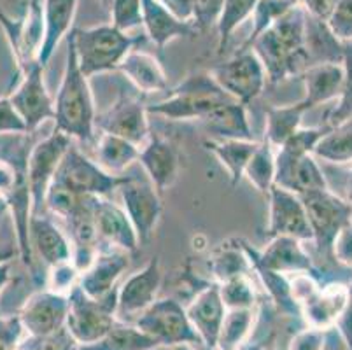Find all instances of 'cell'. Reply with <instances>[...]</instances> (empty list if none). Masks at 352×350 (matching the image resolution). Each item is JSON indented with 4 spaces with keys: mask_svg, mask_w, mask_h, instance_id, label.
Segmentation results:
<instances>
[{
    "mask_svg": "<svg viewBox=\"0 0 352 350\" xmlns=\"http://www.w3.org/2000/svg\"><path fill=\"white\" fill-rule=\"evenodd\" d=\"M70 146H72V140L67 135L54 130L53 133L47 135L46 139L35 144L28 151L27 181L32 198V216L41 214L47 189H50L54 175L58 172L60 163H62L63 156L70 149Z\"/></svg>",
    "mask_w": 352,
    "mask_h": 350,
    "instance_id": "9c48e42d",
    "label": "cell"
},
{
    "mask_svg": "<svg viewBox=\"0 0 352 350\" xmlns=\"http://www.w3.org/2000/svg\"><path fill=\"white\" fill-rule=\"evenodd\" d=\"M225 0H195V11H193V27L197 32H206L216 27L217 21L223 12Z\"/></svg>",
    "mask_w": 352,
    "mask_h": 350,
    "instance_id": "bcb514c9",
    "label": "cell"
},
{
    "mask_svg": "<svg viewBox=\"0 0 352 350\" xmlns=\"http://www.w3.org/2000/svg\"><path fill=\"white\" fill-rule=\"evenodd\" d=\"M91 198L95 197H81V195L70 191L69 188H65V186L60 184V182L53 181L46 193L44 205L50 208V212L53 216H58L67 221L72 216H76L79 210H82V208L89 204Z\"/></svg>",
    "mask_w": 352,
    "mask_h": 350,
    "instance_id": "f35d334b",
    "label": "cell"
},
{
    "mask_svg": "<svg viewBox=\"0 0 352 350\" xmlns=\"http://www.w3.org/2000/svg\"><path fill=\"white\" fill-rule=\"evenodd\" d=\"M232 96L219 88L210 72L190 74L179 86L172 89L170 96L158 104L147 105L149 114L170 121H198L200 123L210 111L232 102Z\"/></svg>",
    "mask_w": 352,
    "mask_h": 350,
    "instance_id": "277c9868",
    "label": "cell"
},
{
    "mask_svg": "<svg viewBox=\"0 0 352 350\" xmlns=\"http://www.w3.org/2000/svg\"><path fill=\"white\" fill-rule=\"evenodd\" d=\"M18 252V243L11 237H0V265L11 263Z\"/></svg>",
    "mask_w": 352,
    "mask_h": 350,
    "instance_id": "11a10c76",
    "label": "cell"
},
{
    "mask_svg": "<svg viewBox=\"0 0 352 350\" xmlns=\"http://www.w3.org/2000/svg\"><path fill=\"white\" fill-rule=\"evenodd\" d=\"M94 219L97 226L98 240L107 243L113 249H120L132 254L140 247L139 237L132 221L121 204H114L107 197H98L94 200Z\"/></svg>",
    "mask_w": 352,
    "mask_h": 350,
    "instance_id": "ffe728a7",
    "label": "cell"
},
{
    "mask_svg": "<svg viewBox=\"0 0 352 350\" xmlns=\"http://www.w3.org/2000/svg\"><path fill=\"white\" fill-rule=\"evenodd\" d=\"M118 191L121 197V207L126 212L128 219L132 221L140 245L149 242L162 219L163 205L160 191L149 179L140 181L135 177H123Z\"/></svg>",
    "mask_w": 352,
    "mask_h": 350,
    "instance_id": "7c38bea8",
    "label": "cell"
},
{
    "mask_svg": "<svg viewBox=\"0 0 352 350\" xmlns=\"http://www.w3.org/2000/svg\"><path fill=\"white\" fill-rule=\"evenodd\" d=\"M209 72L226 95L244 105L256 100L268 83L263 63L252 50H239Z\"/></svg>",
    "mask_w": 352,
    "mask_h": 350,
    "instance_id": "ba28073f",
    "label": "cell"
},
{
    "mask_svg": "<svg viewBox=\"0 0 352 350\" xmlns=\"http://www.w3.org/2000/svg\"><path fill=\"white\" fill-rule=\"evenodd\" d=\"M118 72L123 74L142 93H160L168 89V77L158 58L144 51H130L121 62Z\"/></svg>",
    "mask_w": 352,
    "mask_h": 350,
    "instance_id": "4316f807",
    "label": "cell"
},
{
    "mask_svg": "<svg viewBox=\"0 0 352 350\" xmlns=\"http://www.w3.org/2000/svg\"><path fill=\"white\" fill-rule=\"evenodd\" d=\"M256 4H258V0H225L223 12H221V18L216 25L217 54L225 53L233 32L251 18Z\"/></svg>",
    "mask_w": 352,
    "mask_h": 350,
    "instance_id": "74e56055",
    "label": "cell"
},
{
    "mask_svg": "<svg viewBox=\"0 0 352 350\" xmlns=\"http://www.w3.org/2000/svg\"><path fill=\"white\" fill-rule=\"evenodd\" d=\"M163 284L160 258H151L132 274L116 291V317L121 322H135L137 317L158 300Z\"/></svg>",
    "mask_w": 352,
    "mask_h": 350,
    "instance_id": "4fadbf2b",
    "label": "cell"
},
{
    "mask_svg": "<svg viewBox=\"0 0 352 350\" xmlns=\"http://www.w3.org/2000/svg\"><path fill=\"white\" fill-rule=\"evenodd\" d=\"M217 287H219L221 300L225 303L226 310H233V308H254L256 289L249 275H239V277L219 282Z\"/></svg>",
    "mask_w": 352,
    "mask_h": 350,
    "instance_id": "ab89813d",
    "label": "cell"
},
{
    "mask_svg": "<svg viewBox=\"0 0 352 350\" xmlns=\"http://www.w3.org/2000/svg\"><path fill=\"white\" fill-rule=\"evenodd\" d=\"M331 256L338 265L352 268V221L342 228L335 242H333Z\"/></svg>",
    "mask_w": 352,
    "mask_h": 350,
    "instance_id": "f907efd6",
    "label": "cell"
},
{
    "mask_svg": "<svg viewBox=\"0 0 352 350\" xmlns=\"http://www.w3.org/2000/svg\"><path fill=\"white\" fill-rule=\"evenodd\" d=\"M54 130L70 140L89 142L97 130V109L89 79L81 72L70 35L67 37V56L62 83L54 96Z\"/></svg>",
    "mask_w": 352,
    "mask_h": 350,
    "instance_id": "7a4b0ae2",
    "label": "cell"
},
{
    "mask_svg": "<svg viewBox=\"0 0 352 350\" xmlns=\"http://www.w3.org/2000/svg\"><path fill=\"white\" fill-rule=\"evenodd\" d=\"M30 245L44 265H60L72 259L74 245L70 237L44 214H34L30 219Z\"/></svg>",
    "mask_w": 352,
    "mask_h": 350,
    "instance_id": "7402d4cb",
    "label": "cell"
},
{
    "mask_svg": "<svg viewBox=\"0 0 352 350\" xmlns=\"http://www.w3.org/2000/svg\"><path fill=\"white\" fill-rule=\"evenodd\" d=\"M100 2H102V4H111V0H100Z\"/></svg>",
    "mask_w": 352,
    "mask_h": 350,
    "instance_id": "6125c7cd",
    "label": "cell"
},
{
    "mask_svg": "<svg viewBox=\"0 0 352 350\" xmlns=\"http://www.w3.org/2000/svg\"><path fill=\"white\" fill-rule=\"evenodd\" d=\"M79 277H81V272H79L78 266L74 265L72 259L60 263V265L50 266L46 289L69 296L70 291L79 284Z\"/></svg>",
    "mask_w": 352,
    "mask_h": 350,
    "instance_id": "7bdbcfd3",
    "label": "cell"
},
{
    "mask_svg": "<svg viewBox=\"0 0 352 350\" xmlns=\"http://www.w3.org/2000/svg\"><path fill=\"white\" fill-rule=\"evenodd\" d=\"M251 50L258 54L272 85L300 76L309 67L305 51V11L294 8L259 35Z\"/></svg>",
    "mask_w": 352,
    "mask_h": 350,
    "instance_id": "6da1fadb",
    "label": "cell"
},
{
    "mask_svg": "<svg viewBox=\"0 0 352 350\" xmlns=\"http://www.w3.org/2000/svg\"><path fill=\"white\" fill-rule=\"evenodd\" d=\"M20 83L11 91L12 105L25 121L27 133L35 131L44 121L54 120V96L44 81V69L39 63L20 70Z\"/></svg>",
    "mask_w": 352,
    "mask_h": 350,
    "instance_id": "8fae6325",
    "label": "cell"
},
{
    "mask_svg": "<svg viewBox=\"0 0 352 350\" xmlns=\"http://www.w3.org/2000/svg\"><path fill=\"white\" fill-rule=\"evenodd\" d=\"M335 2L337 0H300V6H302L303 11L309 16L326 21Z\"/></svg>",
    "mask_w": 352,
    "mask_h": 350,
    "instance_id": "db71d44e",
    "label": "cell"
},
{
    "mask_svg": "<svg viewBox=\"0 0 352 350\" xmlns=\"http://www.w3.org/2000/svg\"><path fill=\"white\" fill-rule=\"evenodd\" d=\"M130 266V254L120 249L97 250L95 258L81 272L79 287L94 300H104L118 291V281Z\"/></svg>",
    "mask_w": 352,
    "mask_h": 350,
    "instance_id": "ac0fdd59",
    "label": "cell"
},
{
    "mask_svg": "<svg viewBox=\"0 0 352 350\" xmlns=\"http://www.w3.org/2000/svg\"><path fill=\"white\" fill-rule=\"evenodd\" d=\"M326 331L307 326L291 338L287 350H324Z\"/></svg>",
    "mask_w": 352,
    "mask_h": 350,
    "instance_id": "681fc988",
    "label": "cell"
},
{
    "mask_svg": "<svg viewBox=\"0 0 352 350\" xmlns=\"http://www.w3.org/2000/svg\"><path fill=\"white\" fill-rule=\"evenodd\" d=\"M335 327H337L342 340H344L345 345H347V350H352V282L349 284L347 303H345L340 317H338L337 322H335Z\"/></svg>",
    "mask_w": 352,
    "mask_h": 350,
    "instance_id": "816d5d0a",
    "label": "cell"
},
{
    "mask_svg": "<svg viewBox=\"0 0 352 350\" xmlns=\"http://www.w3.org/2000/svg\"><path fill=\"white\" fill-rule=\"evenodd\" d=\"M142 27L147 39L160 50L175 39L193 37L198 34L193 23L175 18L158 0H142Z\"/></svg>",
    "mask_w": 352,
    "mask_h": 350,
    "instance_id": "d4e9b609",
    "label": "cell"
},
{
    "mask_svg": "<svg viewBox=\"0 0 352 350\" xmlns=\"http://www.w3.org/2000/svg\"><path fill=\"white\" fill-rule=\"evenodd\" d=\"M158 2L181 21H188V23L193 21L195 0H158Z\"/></svg>",
    "mask_w": 352,
    "mask_h": 350,
    "instance_id": "f5cc1de1",
    "label": "cell"
},
{
    "mask_svg": "<svg viewBox=\"0 0 352 350\" xmlns=\"http://www.w3.org/2000/svg\"><path fill=\"white\" fill-rule=\"evenodd\" d=\"M79 0H43L44 35L39 51V65L46 69L54 51L72 32Z\"/></svg>",
    "mask_w": 352,
    "mask_h": 350,
    "instance_id": "cb8c5ba5",
    "label": "cell"
},
{
    "mask_svg": "<svg viewBox=\"0 0 352 350\" xmlns=\"http://www.w3.org/2000/svg\"><path fill=\"white\" fill-rule=\"evenodd\" d=\"M0 135H28L25 121L9 96H0Z\"/></svg>",
    "mask_w": 352,
    "mask_h": 350,
    "instance_id": "c3c4849f",
    "label": "cell"
},
{
    "mask_svg": "<svg viewBox=\"0 0 352 350\" xmlns=\"http://www.w3.org/2000/svg\"><path fill=\"white\" fill-rule=\"evenodd\" d=\"M345 193H344V198L352 205V168L349 170L347 173V179H345V186H344Z\"/></svg>",
    "mask_w": 352,
    "mask_h": 350,
    "instance_id": "6f0895ef",
    "label": "cell"
},
{
    "mask_svg": "<svg viewBox=\"0 0 352 350\" xmlns=\"http://www.w3.org/2000/svg\"><path fill=\"white\" fill-rule=\"evenodd\" d=\"M249 350H268V349H265V347H261V345H254V347H251Z\"/></svg>",
    "mask_w": 352,
    "mask_h": 350,
    "instance_id": "94428289",
    "label": "cell"
},
{
    "mask_svg": "<svg viewBox=\"0 0 352 350\" xmlns=\"http://www.w3.org/2000/svg\"><path fill=\"white\" fill-rule=\"evenodd\" d=\"M78 343L74 342L72 336L62 329L56 335L51 336H25L16 350H76Z\"/></svg>",
    "mask_w": 352,
    "mask_h": 350,
    "instance_id": "f6af8a7d",
    "label": "cell"
},
{
    "mask_svg": "<svg viewBox=\"0 0 352 350\" xmlns=\"http://www.w3.org/2000/svg\"><path fill=\"white\" fill-rule=\"evenodd\" d=\"M326 25L342 44L352 43V0H337Z\"/></svg>",
    "mask_w": 352,
    "mask_h": 350,
    "instance_id": "ee69618b",
    "label": "cell"
},
{
    "mask_svg": "<svg viewBox=\"0 0 352 350\" xmlns=\"http://www.w3.org/2000/svg\"><path fill=\"white\" fill-rule=\"evenodd\" d=\"M305 116L302 105L296 104L289 105H275L267 111V121H265V140L272 146H283L291 135L302 128V120Z\"/></svg>",
    "mask_w": 352,
    "mask_h": 350,
    "instance_id": "d6a6232c",
    "label": "cell"
},
{
    "mask_svg": "<svg viewBox=\"0 0 352 350\" xmlns=\"http://www.w3.org/2000/svg\"><path fill=\"white\" fill-rule=\"evenodd\" d=\"M303 243L305 242L293 237H270L268 243L261 250L249 247L256 261L275 274L286 275V277L309 274L319 281L318 268Z\"/></svg>",
    "mask_w": 352,
    "mask_h": 350,
    "instance_id": "2e32d148",
    "label": "cell"
},
{
    "mask_svg": "<svg viewBox=\"0 0 352 350\" xmlns=\"http://www.w3.org/2000/svg\"><path fill=\"white\" fill-rule=\"evenodd\" d=\"M160 343L132 322L116 320L102 338L94 343L78 345L76 350H156Z\"/></svg>",
    "mask_w": 352,
    "mask_h": 350,
    "instance_id": "4dcf8cb0",
    "label": "cell"
},
{
    "mask_svg": "<svg viewBox=\"0 0 352 350\" xmlns=\"http://www.w3.org/2000/svg\"><path fill=\"white\" fill-rule=\"evenodd\" d=\"M210 272L217 281L216 284L239 277V275H249L252 268L244 243L239 242L235 247H221L210 259Z\"/></svg>",
    "mask_w": 352,
    "mask_h": 350,
    "instance_id": "8d00e7d4",
    "label": "cell"
},
{
    "mask_svg": "<svg viewBox=\"0 0 352 350\" xmlns=\"http://www.w3.org/2000/svg\"><path fill=\"white\" fill-rule=\"evenodd\" d=\"M139 163L151 184L162 193L170 189L177 181L181 170V153L170 139L151 133L149 139L140 146Z\"/></svg>",
    "mask_w": 352,
    "mask_h": 350,
    "instance_id": "d6986e66",
    "label": "cell"
},
{
    "mask_svg": "<svg viewBox=\"0 0 352 350\" xmlns=\"http://www.w3.org/2000/svg\"><path fill=\"white\" fill-rule=\"evenodd\" d=\"M174 350H195L193 349V345H177V347H174Z\"/></svg>",
    "mask_w": 352,
    "mask_h": 350,
    "instance_id": "91938a15",
    "label": "cell"
},
{
    "mask_svg": "<svg viewBox=\"0 0 352 350\" xmlns=\"http://www.w3.org/2000/svg\"><path fill=\"white\" fill-rule=\"evenodd\" d=\"M244 177L267 197L275 186V147L267 140H261L252 153L244 170Z\"/></svg>",
    "mask_w": 352,
    "mask_h": 350,
    "instance_id": "e575fe53",
    "label": "cell"
},
{
    "mask_svg": "<svg viewBox=\"0 0 352 350\" xmlns=\"http://www.w3.org/2000/svg\"><path fill=\"white\" fill-rule=\"evenodd\" d=\"M67 312H69V296L43 289L25 301L18 316L28 336L43 338L65 329Z\"/></svg>",
    "mask_w": 352,
    "mask_h": 350,
    "instance_id": "9a60e30c",
    "label": "cell"
},
{
    "mask_svg": "<svg viewBox=\"0 0 352 350\" xmlns=\"http://www.w3.org/2000/svg\"><path fill=\"white\" fill-rule=\"evenodd\" d=\"M137 327L160 343V347L201 345V340L188 319L186 307L175 298H162L135 319Z\"/></svg>",
    "mask_w": 352,
    "mask_h": 350,
    "instance_id": "52a82bcc",
    "label": "cell"
},
{
    "mask_svg": "<svg viewBox=\"0 0 352 350\" xmlns=\"http://www.w3.org/2000/svg\"><path fill=\"white\" fill-rule=\"evenodd\" d=\"M186 314L191 326L200 336L201 345L216 350L221 324L226 314V307L221 300L217 284H207L206 287H201L191 298L190 305L186 307Z\"/></svg>",
    "mask_w": 352,
    "mask_h": 350,
    "instance_id": "44dd1931",
    "label": "cell"
},
{
    "mask_svg": "<svg viewBox=\"0 0 352 350\" xmlns=\"http://www.w3.org/2000/svg\"><path fill=\"white\" fill-rule=\"evenodd\" d=\"M6 216H9V205L4 198L0 197V223H2V219H4Z\"/></svg>",
    "mask_w": 352,
    "mask_h": 350,
    "instance_id": "680465c9",
    "label": "cell"
},
{
    "mask_svg": "<svg viewBox=\"0 0 352 350\" xmlns=\"http://www.w3.org/2000/svg\"><path fill=\"white\" fill-rule=\"evenodd\" d=\"M309 217L312 243L324 259H333V242L342 228L352 221V205L344 197H338L331 189H319L302 195Z\"/></svg>",
    "mask_w": 352,
    "mask_h": 350,
    "instance_id": "5b68a950",
    "label": "cell"
},
{
    "mask_svg": "<svg viewBox=\"0 0 352 350\" xmlns=\"http://www.w3.org/2000/svg\"><path fill=\"white\" fill-rule=\"evenodd\" d=\"M53 181L60 182L81 197L98 198L109 197L111 193L116 191L123 177L111 175L97 162L82 154L78 147L70 146Z\"/></svg>",
    "mask_w": 352,
    "mask_h": 350,
    "instance_id": "30bf717a",
    "label": "cell"
},
{
    "mask_svg": "<svg viewBox=\"0 0 352 350\" xmlns=\"http://www.w3.org/2000/svg\"><path fill=\"white\" fill-rule=\"evenodd\" d=\"M78 65L86 77L116 72L121 62L135 46L132 35L118 30L111 23L76 28L70 32Z\"/></svg>",
    "mask_w": 352,
    "mask_h": 350,
    "instance_id": "3957f363",
    "label": "cell"
},
{
    "mask_svg": "<svg viewBox=\"0 0 352 350\" xmlns=\"http://www.w3.org/2000/svg\"><path fill=\"white\" fill-rule=\"evenodd\" d=\"M25 335L18 314H0V350H16Z\"/></svg>",
    "mask_w": 352,
    "mask_h": 350,
    "instance_id": "7dc6e473",
    "label": "cell"
},
{
    "mask_svg": "<svg viewBox=\"0 0 352 350\" xmlns=\"http://www.w3.org/2000/svg\"><path fill=\"white\" fill-rule=\"evenodd\" d=\"M300 0H258L254 11L251 14V34L245 39V43L242 44V50H251L252 43L259 35L263 34L265 30L277 23L280 18L293 11L294 8H298Z\"/></svg>",
    "mask_w": 352,
    "mask_h": 350,
    "instance_id": "d590c367",
    "label": "cell"
},
{
    "mask_svg": "<svg viewBox=\"0 0 352 350\" xmlns=\"http://www.w3.org/2000/svg\"><path fill=\"white\" fill-rule=\"evenodd\" d=\"M258 140L254 139H207L204 146L216 156L221 166L228 173L232 186L235 188L244 179V170L248 166V162L251 160L252 153L258 147Z\"/></svg>",
    "mask_w": 352,
    "mask_h": 350,
    "instance_id": "f1b7e54d",
    "label": "cell"
},
{
    "mask_svg": "<svg viewBox=\"0 0 352 350\" xmlns=\"http://www.w3.org/2000/svg\"><path fill=\"white\" fill-rule=\"evenodd\" d=\"M210 139H242L252 140V130L249 124L248 105L232 100L219 105L200 121Z\"/></svg>",
    "mask_w": 352,
    "mask_h": 350,
    "instance_id": "484cf974",
    "label": "cell"
},
{
    "mask_svg": "<svg viewBox=\"0 0 352 350\" xmlns=\"http://www.w3.org/2000/svg\"><path fill=\"white\" fill-rule=\"evenodd\" d=\"M149 112L147 105L133 96H120L111 107L97 114V127L102 133H113L130 142L142 146L149 135Z\"/></svg>",
    "mask_w": 352,
    "mask_h": 350,
    "instance_id": "e0dca14e",
    "label": "cell"
},
{
    "mask_svg": "<svg viewBox=\"0 0 352 350\" xmlns=\"http://www.w3.org/2000/svg\"><path fill=\"white\" fill-rule=\"evenodd\" d=\"M9 281H11V263H6V265H0V294L4 293Z\"/></svg>",
    "mask_w": 352,
    "mask_h": 350,
    "instance_id": "9f6ffc18",
    "label": "cell"
},
{
    "mask_svg": "<svg viewBox=\"0 0 352 350\" xmlns=\"http://www.w3.org/2000/svg\"><path fill=\"white\" fill-rule=\"evenodd\" d=\"M268 200V239L293 237L302 242H312L309 217L302 198L293 191L274 186L267 195Z\"/></svg>",
    "mask_w": 352,
    "mask_h": 350,
    "instance_id": "5bb4252c",
    "label": "cell"
},
{
    "mask_svg": "<svg viewBox=\"0 0 352 350\" xmlns=\"http://www.w3.org/2000/svg\"><path fill=\"white\" fill-rule=\"evenodd\" d=\"M314 156L333 165L352 163V120L326 127L324 135L314 147Z\"/></svg>",
    "mask_w": 352,
    "mask_h": 350,
    "instance_id": "1f68e13d",
    "label": "cell"
},
{
    "mask_svg": "<svg viewBox=\"0 0 352 350\" xmlns=\"http://www.w3.org/2000/svg\"><path fill=\"white\" fill-rule=\"evenodd\" d=\"M116 320V293L104 300H94L79 285L69 293L65 329L78 345L97 342Z\"/></svg>",
    "mask_w": 352,
    "mask_h": 350,
    "instance_id": "8992f818",
    "label": "cell"
},
{
    "mask_svg": "<svg viewBox=\"0 0 352 350\" xmlns=\"http://www.w3.org/2000/svg\"><path fill=\"white\" fill-rule=\"evenodd\" d=\"M254 326V308L226 310L217 336L216 350H240Z\"/></svg>",
    "mask_w": 352,
    "mask_h": 350,
    "instance_id": "836d02e7",
    "label": "cell"
},
{
    "mask_svg": "<svg viewBox=\"0 0 352 350\" xmlns=\"http://www.w3.org/2000/svg\"><path fill=\"white\" fill-rule=\"evenodd\" d=\"M303 98L298 102L303 111L309 112L328 102L338 100L344 85V67L342 63H319L303 70Z\"/></svg>",
    "mask_w": 352,
    "mask_h": 350,
    "instance_id": "603a6c76",
    "label": "cell"
},
{
    "mask_svg": "<svg viewBox=\"0 0 352 350\" xmlns=\"http://www.w3.org/2000/svg\"><path fill=\"white\" fill-rule=\"evenodd\" d=\"M140 147L113 133H102L97 142V163L111 175L121 177L133 163L139 162Z\"/></svg>",
    "mask_w": 352,
    "mask_h": 350,
    "instance_id": "f546056e",
    "label": "cell"
},
{
    "mask_svg": "<svg viewBox=\"0 0 352 350\" xmlns=\"http://www.w3.org/2000/svg\"><path fill=\"white\" fill-rule=\"evenodd\" d=\"M342 67H344L342 93L338 96L337 105L329 111L324 127H333V124H338L345 120H352V43L344 46Z\"/></svg>",
    "mask_w": 352,
    "mask_h": 350,
    "instance_id": "60d3db41",
    "label": "cell"
},
{
    "mask_svg": "<svg viewBox=\"0 0 352 350\" xmlns=\"http://www.w3.org/2000/svg\"><path fill=\"white\" fill-rule=\"evenodd\" d=\"M111 25L128 32L142 27V0H111Z\"/></svg>",
    "mask_w": 352,
    "mask_h": 350,
    "instance_id": "b9f144b4",
    "label": "cell"
},
{
    "mask_svg": "<svg viewBox=\"0 0 352 350\" xmlns=\"http://www.w3.org/2000/svg\"><path fill=\"white\" fill-rule=\"evenodd\" d=\"M344 46L345 44L331 34L326 21L305 12V51L309 67L319 63H342Z\"/></svg>",
    "mask_w": 352,
    "mask_h": 350,
    "instance_id": "83f0119b",
    "label": "cell"
}]
</instances>
